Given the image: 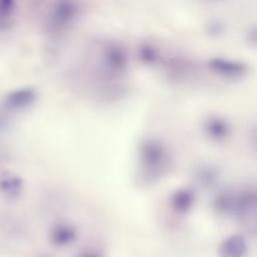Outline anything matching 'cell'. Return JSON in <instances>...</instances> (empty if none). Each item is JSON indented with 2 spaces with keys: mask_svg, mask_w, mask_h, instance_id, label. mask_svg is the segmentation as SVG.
<instances>
[{
  "mask_svg": "<svg viewBox=\"0 0 257 257\" xmlns=\"http://www.w3.org/2000/svg\"><path fill=\"white\" fill-rule=\"evenodd\" d=\"M236 216L246 231L257 234V192H248L240 196Z\"/></svg>",
  "mask_w": 257,
  "mask_h": 257,
  "instance_id": "1",
  "label": "cell"
},
{
  "mask_svg": "<svg viewBox=\"0 0 257 257\" xmlns=\"http://www.w3.org/2000/svg\"><path fill=\"white\" fill-rule=\"evenodd\" d=\"M208 65L214 73L231 79L243 77L248 69L245 63L224 57H213L208 61Z\"/></svg>",
  "mask_w": 257,
  "mask_h": 257,
  "instance_id": "2",
  "label": "cell"
},
{
  "mask_svg": "<svg viewBox=\"0 0 257 257\" xmlns=\"http://www.w3.org/2000/svg\"><path fill=\"white\" fill-rule=\"evenodd\" d=\"M202 130L209 140L217 143L226 141L231 135L229 121L217 114L208 115L202 123Z\"/></svg>",
  "mask_w": 257,
  "mask_h": 257,
  "instance_id": "3",
  "label": "cell"
},
{
  "mask_svg": "<svg viewBox=\"0 0 257 257\" xmlns=\"http://www.w3.org/2000/svg\"><path fill=\"white\" fill-rule=\"evenodd\" d=\"M240 196L231 191L219 192L213 199V209L221 217L236 216L239 207Z\"/></svg>",
  "mask_w": 257,
  "mask_h": 257,
  "instance_id": "4",
  "label": "cell"
},
{
  "mask_svg": "<svg viewBox=\"0 0 257 257\" xmlns=\"http://www.w3.org/2000/svg\"><path fill=\"white\" fill-rule=\"evenodd\" d=\"M78 8L76 0H57L52 6L51 15L54 21L66 23L76 16Z\"/></svg>",
  "mask_w": 257,
  "mask_h": 257,
  "instance_id": "5",
  "label": "cell"
},
{
  "mask_svg": "<svg viewBox=\"0 0 257 257\" xmlns=\"http://www.w3.org/2000/svg\"><path fill=\"white\" fill-rule=\"evenodd\" d=\"M247 251V242L241 235L227 237L220 246V255L224 257H241Z\"/></svg>",
  "mask_w": 257,
  "mask_h": 257,
  "instance_id": "6",
  "label": "cell"
},
{
  "mask_svg": "<svg viewBox=\"0 0 257 257\" xmlns=\"http://www.w3.org/2000/svg\"><path fill=\"white\" fill-rule=\"evenodd\" d=\"M219 171L212 165H201L194 172L196 183L204 189L214 188L219 181Z\"/></svg>",
  "mask_w": 257,
  "mask_h": 257,
  "instance_id": "7",
  "label": "cell"
},
{
  "mask_svg": "<svg viewBox=\"0 0 257 257\" xmlns=\"http://www.w3.org/2000/svg\"><path fill=\"white\" fill-rule=\"evenodd\" d=\"M195 202V194L191 189L182 188L175 192L172 198L174 209L179 213H187L192 209Z\"/></svg>",
  "mask_w": 257,
  "mask_h": 257,
  "instance_id": "8",
  "label": "cell"
},
{
  "mask_svg": "<svg viewBox=\"0 0 257 257\" xmlns=\"http://www.w3.org/2000/svg\"><path fill=\"white\" fill-rule=\"evenodd\" d=\"M205 30L209 36L218 37L224 33L225 24L219 18H212L207 22L205 26Z\"/></svg>",
  "mask_w": 257,
  "mask_h": 257,
  "instance_id": "9",
  "label": "cell"
},
{
  "mask_svg": "<svg viewBox=\"0 0 257 257\" xmlns=\"http://www.w3.org/2000/svg\"><path fill=\"white\" fill-rule=\"evenodd\" d=\"M16 7V0H0V18L9 17Z\"/></svg>",
  "mask_w": 257,
  "mask_h": 257,
  "instance_id": "10",
  "label": "cell"
},
{
  "mask_svg": "<svg viewBox=\"0 0 257 257\" xmlns=\"http://www.w3.org/2000/svg\"><path fill=\"white\" fill-rule=\"evenodd\" d=\"M245 39L250 46L257 47V25H254L247 30Z\"/></svg>",
  "mask_w": 257,
  "mask_h": 257,
  "instance_id": "11",
  "label": "cell"
},
{
  "mask_svg": "<svg viewBox=\"0 0 257 257\" xmlns=\"http://www.w3.org/2000/svg\"><path fill=\"white\" fill-rule=\"evenodd\" d=\"M251 139H252V144H253V146L255 147V149L257 151V127L253 131Z\"/></svg>",
  "mask_w": 257,
  "mask_h": 257,
  "instance_id": "12",
  "label": "cell"
}]
</instances>
